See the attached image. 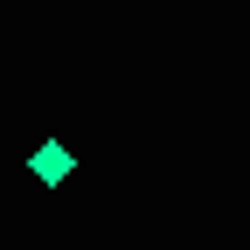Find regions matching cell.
Segmentation results:
<instances>
[{
  "instance_id": "6da1fadb",
  "label": "cell",
  "mask_w": 250,
  "mask_h": 250,
  "mask_svg": "<svg viewBox=\"0 0 250 250\" xmlns=\"http://www.w3.org/2000/svg\"><path fill=\"white\" fill-rule=\"evenodd\" d=\"M28 167H35V181H42V188H62L77 160H70V146H62V139H42V146H35V160H28Z\"/></svg>"
}]
</instances>
